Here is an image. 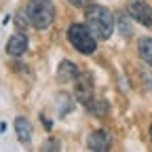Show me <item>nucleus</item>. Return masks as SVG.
<instances>
[{"label": "nucleus", "instance_id": "9d476101", "mask_svg": "<svg viewBox=\"0 0 152 152\" xmlns=\"http://www.w3.org/2000/svg\"><path fill=\"white\" fill-rule=\"evenodd\" d=\"M137 51H140V57L152 68V38H148V36L140 38L137 40Z\"/></svg>", "mask_w": 152, "mask_h": 152}, {"label": "nucleus", "instance_id": "6e6552de", "mask_svg": "<svg viewBox=\"0 0 152 152\" xmlns=\"http://www.w3.org/2000/svg\"><path fill=\"white\" fill-rule=\"evenodd\" d=\"M80 72H78V68H76L72 61H68V59H64L61 64H59V68H57V78H59L61 83H72V80H76V76H78Z\"/></svg>", "mask_w": 152, "mask_h": 152}, {"label": "nucleus", "instance_id": "dca6fc26", "mask_svg": "<svg viewBox=\"0 0 152 152\" xmlns=\"http://www.w3.org/2000/svg\"><path fill=\"white\" fill-rule=\"evenodd\" d=\"M150 135H152V127H150Z\"/></svg>", "mask_w": 152, "mask_h": 152}, {"label": "nucleus", "instance_id": "7ed1b4c3", "mask_svg": "<svg viewBox=\"0 0 152 152\" xmlns=\"http://www.w3.org/2000/svg\"><path fill=\"white\" fill-rule=\"evenodd\" d=\"M68 40L83 55H91L95 49H97V38L89 32L87 26H80V23H72L68 28Z\"/></svg>", "mask_w": 152, "mask_h": 152}, {"label": "nucleus", "instance_id": "39448f33", "mask_svg": "<svg viewBox=\"0 0 152 152\" xmlns=\"http://www.w3.org/2000/svg\"><path fill=\"white\" fill-rule=\"evenodd\" d=\"M93 97H95V95H93L91 74H78V76H76V99H78L83 106H87Z\"/></svg>", "mask_w": 152, "mask_h": 152}, {"label": "nucleus", "instance_id": "0eeeda50", "mask_svg": "<svg viewBox=\"0 0 152 152\" xmlns=\"http://www.w3.org/2000/svg\"><path fill=\"white\" fill-rule=\"evenodd\" d=\"M28 51V38H26V34H13L11 38H9V42H7V53L9 55H13V57H19V55H23Z\"/></svg>", "mask_w": 152, "mask_h": 152}, {"label": "nucleus", "instance_id": "423d86ee", "mask_svg": "<svg viewBox=\"0 0 152 152\" xmlns=\"http://www.w3.org/2000/svg\"><path fill=\"white\" fill-rule=\"evenodd\" d=\"M110 144H112V137H110V133L104 131V129L93 131L89 135V140H87V146L93 152H106V150H110Z\"/></svg>", "mask_w": 152, "mask_h": 152}, {"label": "nucleus", "instance_id": "4468645a", "mask_svg": "<svg viewBox=\"0 0 152 152\" xmlns=\"http://www.w3.org/2000/svg\"><path fill=\"white\" fill-rule=\"evenodd\" d=\"M68 2H70L72 7H78V9H85V7L93 4V0H68Z\"/></svg>", "mask_w": 152, "mask_h": 152}, {"label": "nucleus", "instance_id": "ddd939ff", "mask_svg": "<svg viewBox=\"0 0 152 152\" xmlns=\"http://www.w3.org/2000/svg\"><path fill=\"white\" fill-rule=\"evenodd\" d=\"M59 112H61V116H66V114L72 110V102H70V97L68 95H59Z\"/></svg>", "mask_w": 152, "mask_h": 152}, {"label": "nucleus", "instance_id": "1a4fd4ad", "mask_svg": "<svg viewBox=\"0 0 152 152\" xmlns=\"http://www.w3.org/2000/svg\"><path fill=\"white\" fill-rule=\"evenodd\" d=\"M15 131H17V140L21 144H30V140H32V125H30L28 118L19 116L15 121Z\"/></svg>", "mask_w": 152, "mask_h": 152}, {"label": "nucleus", "instance_id": "f03ea898", "mask_svg": "<svg viewBox=\"0 0 152 152\" xmlns=\"http://www.w3.org/2000/svg\"><path fill=\"white\" fill-rule=\"evenodd\" d=\"M26 17L36 30H47L55 19V7L51 0H30Z\"/></svg>", "mask_w": 152, "mask_h": 152}, {"label": "nucleus", "instance_id": "9b49d317", "mask_svg": "<svg viewBox=\"0 0 152 152\" xmlns=\"http://www.w3.org/2000/svg\"><path fill=\"white\" fill-rule=\"evenodd\" d=\"M85 108L93 114V116H106V112H108V104L102 102V99H97V97H93Z\"/></svg>", "mask_w": 152, "mask_h": 152}, {"label": "nucleus", "instance_id": "f8f14e48", "mask_svg": "<svg viewBox=\"0 0 152 152\" xmlns=\"http://www.w3.org/2000/svg\"><path fill=\"white\" fill-rule=\"evenodd\" d=\"M118 30H121V34L125 36V38H129L131 36V26H129V13H121L118 17Z\"/></svg>", "mask_w": 152, "mask_h": 152}, {"label": "nucleus", "instance_id": "20e7f679", "mask_svg": "<svg viewBox=\"0 0 152 152\" xmlns=\"http://www.w3.org/2000/svg\"><path fill=\"white\" fill-rule=\"evenodd\" d=\"M127 13H129L131 19H135L137 23L152 26V9L146 2H142V0H131L127 4Z\"/></svg>", "mask_w": 152, "mask_h": 152}, {"label": "nucleus", "instance_id": "2eb2a0df", "mask_svg": "<svg viewBox=\"0 0 152 152\" xmlns=\"http://www.w3.org/2000/svg\"><path fill=\"white\" fill-rule=\"evenodd\" d=\"M45 150H59V144H57L55 140H51V142L45 144Z\"/></svg>", "mask_w": 152, "mask_h": 152}, {"label": "nucleus", "instance_id": "f257e3e1", "mask_svg": "<svg viewBox=\"0 0 152 152\" xmlns=\"http://www.w3.org/2000/svg\"><path fill=\"white\" fill-rule=\"evenodd\" d=\"M85 26L97 40H108L114 32V15L99 4L85 7Z\"/></svg>", "mask_w": 152, "mask_h": 152}]
</instances>
